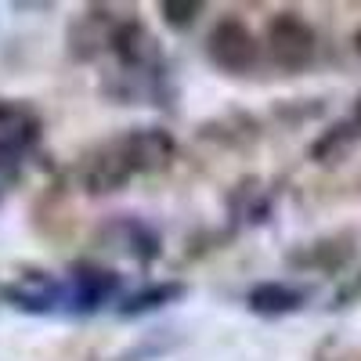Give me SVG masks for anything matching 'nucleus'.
Masks as SVG:
<instances>
[{
	"mask_svg": "<svg viewBox=\"0 0 361 361\" xmlns=\"http://www.w3.org/2000/svg\"><path fill=\"white\" fill-rule=\"evenodd\" d=\"M98 238H102V243H109V250L130 257L134 264H156L163 257V235L148 221L130 217V214H119L109 224H102L98 228Z\"/></svg>",
	"mask_w": 361,
	"mask_h": 361,
	"instance_id": "nucleus-6",
	"label": "nucleus"
},
{
	"mask_svg": "<svg viewBox=\"0 0 361 361\" xmlns=\"http://www.w3.org/2000/svg\"><path fill=\"white\" fill-rule=\"evenodd\" d=\"M206 62L224 76H250L264 62V40L243 18H217L214 29L206 33Z\"/></svg>",
	"mask_w": 361,
	"mask_h": 361,
	"instance_id": "nucleus-4",
	"label": "nucleus"
},
{
	"mask_svg": "<svg viewBox=\"0 0 361 361\" xmlns=\"http://www.w3.org/2000/svg\"><path fill=\"white\" fill-rule=\"evenodd\" d=\"M123 289L119 271L98 264V260H76L69 267V282H66V311L69 314H94L109 307Z\"/></svg>",
	"mask_w": 361,
	"mask_h": 361,
	"instance_id": "nucleus-5",
	"label": "nucleus"
},
{
	"mask_svg": "<svg viewBox=\"0 0 361 361\" xmlns=\"http://www.w3.org/2000/svg\"><path fill=\"white\" fill-rule=\"evenodd\" d=\"M354 51L361 54V29H357V33H354Z\"/></svg>",
	"mask_w": 361,
	"mask_h": 361,
	"instance_id": "nucleus-15",
	"label": "nucleus"
},
{
	"mask_svg": "<svg viewBox=\"0 0 361 361\" xmlns=\"http://www.w3.org/2000/svg\"><path fill=\"white\" fill-rule=\"evenodd\" d=\"M264 58L286 76L307 73L318 62V33H314V25L304 15H296V11L271 15L267 25H264Z\"/></svg>",
	"mask_w": 361,
	"mask_h": 361,
	"instance_id": "nucleus-3",
	"label": "nucleus"
},
{
	"mask_svg": "<svg viewBox=\"0 0 361 361\" xmlns=\"http://www.w3.org/2000/svg\"><path fill=\"white\" fill-rule=\"evenodd\" d=\"M279 202V188H271L267 180L260 177H246L228 192V217H231V228H253V224H264L271 217V209Z\"/></svg>",
	"mask_w": 361,
	"mask_h": 361,
	"instance_id": "nucleus-8",
	"label": "nucleus"
},
{
	"mask_svg": "<svg viewBox=\"0 0 361 361\" xmlns=\"http://www.w3.org/2000/svg\"><path fill=\"white\" fill-rule=\"evenodd\" d=\"M357 141H361V123H357V119H350V116H343L340 123H333L329 130H322V134L314 137V145H311V159L322 163V166L340 163Z\"/></svg>",
	"mask_w": 361,
	"mask_h": 361,
	"instance_id": "nucleus-11",
	"label": "nucleus"
},
{
	"mask_svg": "<svg viewBox=\"0 0 361 361\" xmlns=\"http://www.w3.org/2000/svg\"><path fill=\"white\" fill-rule=\"evenodd\" d=\"M4 304L15 307V311H25V314H54V311H66V286L54 282L47 271L40 275H22L18 282L0 289Z\"/></svg>",
	"mask_w": 361,
	"mask_h": 361,
	"instance_id": "nucleus-7",
	"label": "nucleus"
},
{
	"mask_svg": "<svg viewBox=\"0 0 361 361\" xmlns=\"http://www.w3.org/2000/svg\"><path fill=\"white\" fill-rule=\"evenodd\" d=\"M199 15H202L199 0H163L159 4V18L170 29H177V33H188V29L199 22Z\"/></svg>",
	"mask_w": 361,
	"mask_h": 361,
	"instance_id": "nucleus-13",
	"label": "nucleus"
},
{
	"mask_svg": "<svg viewBox=\"0 0 361 361\" xmlns=\"http://www.w3.org/2000/svg\"><path fill=\"white\" fill-rule=\"evenodd\" d=\"M177 141L163 127H134L123 130L80 159L76 180L87 195H116L123 192L134 177L159 173L173 163Z\"/></svg>",
	"mask_w": 361,
	"mask_h": 361,
	"instance_id": "nucleus-1",
	"label": "nucleus"
},
{
	"mask_svg": "<svg viewBox=\"0 0 361 361\" xmlns=\"http://www.w3.org/2000/svg\"><path fill=\"white\" fill-rule=\"evenodd\" d=\"M25 156H29L25 145H18L11 137H0V195H4V188L11 185V180H18Z\"/></svg>",
	"mask_w": 361,
	"mask_h": 361,
	"instance_id": "nucleus-14",
	"label": "nucleus"
},
{
	"mask_svg": "<svg viewBox=\"0 0 361 361\" xmlns=\"http://www.w3.org/2000/svg\"><path fill=\"white\" fill-rule=\"evenodd\" d=\"M116 58V73L137 80V83H156V87H170V62L159 47V40L152 37L141 18H116L109 29V47Z\"/></svg>",
	"mask_w": 361,
	"mask_h": 361,
	"instance_id": "nucleus-2",
	"label": "nucleus"
},
{
	"mask_svg": "<svg viewBox=\"0 0 361 361\" xmlns=\"http://www.w3.org/2000/svg\"><path fill=\"white\" fill-rule=\"evenodd\" d=\"M311 300V289L304 286H289V282H257L246 293V307L260 318H286L304 311Z\"/></svg>",
	"mask_w": 361,
	"mask_h": 361,
	"instance_id": "nucleus-9",
	"label": "nucleus"
},
{
	"mask_svg": "<svg viewBox=\"0 0 361 361\" xmlns=\"http://www.w3.org/2000/svg\"><path fill=\"white\" fill-rule=\"evenodd\" d=\"M347 243H350V238H322V243L293 250L286 260H289V267H304V271H336L350 257Z\"/></svg>",
	"mask_w": 361,
	"mask_h": 361,
	"instance_id": "nucleus-12",
	"label": "nucleus"
},
{
	"mask_svg": "<svg viewBox=\"0 0 361 361\" xmlns=\"http://www.w3.org/2000/svg\"><path fill=\"white\" fill-rule=\"evenodd\" d=\"M188 296V286L185 282H152V286H141L134 293L123 296V304H119V318H141V314H152V311H163L177 300Z\"/></svg>",
	"mask_w": 361,
	"mask_h": 361,
	"instance_id": "nucleus-10",
	"label": "nucleus"
}]
</instances>
